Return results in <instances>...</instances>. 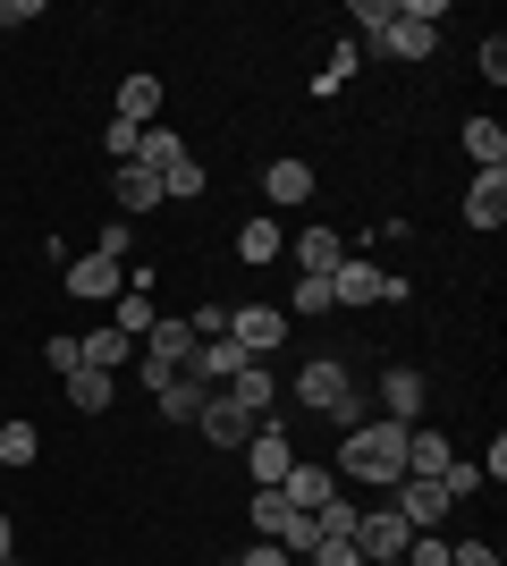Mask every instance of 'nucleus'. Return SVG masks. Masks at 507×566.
Returning a JSON list of instances; mask_svg holds the SVG:
<instances>
[{
    "mask_svg": "<svg viewBox=\"0 0 507 566\" xmlns=\"http://www.w3.org/2000/svg\"><path fill=\"white\" fill-rule=\"evenodd\" d=\"M237 566H288V549H279V542H254V549H245Z\"/></svg>",
    "mask_w": 507,
    "mask_h": 566,
    "instance_id": "obj_42",
    "label": "nucleus"
},
{
    "mask_svg": "<svg viewBox=\"0 0 507 566\" xmlns=\"http://www.w3.org/2000/svg\"><path fill=\"white\" fill-rule=\"evenodd\" d=\"M465 229H507V169H483L465 187Z\"/></svg>",
    "mask_w": 507,
    "mask_h": 566,
    "instance_id": "obj_12",
    "label": "nucleus"
},
{
    "mask_svg": "<svg viewBox=\"0 0 507 566\" xmlns=\"http://www.w3.org/2000/svg\"><path fill=\"white\" fill-rule=\"evenodd\" d=\"M60 280H68V296H94V305H119L127 296V262H102V254H76L68 271H60Z\"/></svg>",
    "mask_w": 507,
    "mask_h": 566,
    "instance_id": "obj_9",
    "label": "nucleus"
},
{
    "mask_svg": "<svg viewBox=\"0 0 507 566\" xmlns=\"http://www.w3.org/2000/svg\"><path fill=\"white\" fill-rule=\"evenodd\" d=\"M152 322H161V313H152V287H127L119 305H110V331H119V338H145Z\"/></svg>",
    "mask_w": 507,
    "mask_h": 566,
    "instance_id": "obj_25",
    "label": "nucleus"
},
{
    "mask_svg": "<svg viewBox=\"0 0 507 566\" xmlns=\"http://www.w3.org/2000/svg\"><path fill=\"white\" fill-rule=\"evenodd\" d=\"M279 499H288L296 516H314L321 499H338V473H330V465H305V457H296V465H288V482H279Z\"/></svg>",
    "mask_w": 507,
    "mask_h": 566,
    "instance_id": "obj_13",
    "label": "nucleus"
},
{
    "mask_svg": "<svg viewBox=\"0 0 507 566\" xmlns=\"http://www.w3.org/2000/svg\"><path fill=\"white\" fill-rule=\"evenodd\" d=\"M203 187H212V169L194 161V153H187V161H178V169H161V195H169V203H194V195H203Z\"/></svg>",
    "mask_w": 507,
    "mask_h": 566,
    "instance_id": "obj_28",
    "label": "nucleus"
},
{
    "mask_svg": "<svg viewBox=\"0 0 507 566\" xmlns=\"http://www.w3.org/2000/svg\"><path fill=\"white\" fill-rule=\"evenodd\" d=\"M136 136H145V127H127V118H110V127H102V153H110V161H136Z\"/></svg>",
    "mask_w": 507,
    "mask_h": 566,
    "instance_id": "obj_33",
    "label": "nucleus"
},
{
    "mask_svg": "<svg viewBox=\"0 0 507 566\" xmlns=\"http://www.w3.org/2000/svg\"><path fill=\"white\" fill-rule=\"evenodd\" d=\"M440 0H398V18H389V34H372V51H389V60H432L440 51Z\"/></svg>",
    "mask_w": 507,
    "mask_h": 566,
    "instance_id": "obj_3",
    "label": "nucleus"
},
{
    "mask_svg": "<svg viewBox=\"0 0 507 566\" xmlns=\"http://www.w3.org/2000/svg\"><path fill=\"white\" fill-rule=\"evenodd\" d=\"M43 18V0H0V25H34Z\"/></svg>",
    "mask_w": 507,
    "mask_h": 566,
    "instance_id": "obj_41",
    "label": "nucleus"
},
{
    "mask_svg": "<svg viewBox=\"0 0 507 566\" xmlns=\"http://www.w3.org/2000/svg\"><path fill=\"white\" fill-rule=\"evenodd\" d=\"M263 195H271V203H314V169H305V161H271Z\"/></svg>",
    "mask_w": 507,
    "mask_h": 566,
    "instance_id": "obj_21",
    "label": "nucleus"
},
{
    "mask_svg": "<svg viewBox=\"0 0 507 566\" xmlns=\"http://www.w3.org/2000/svg\"><path fill=\"white\" fill-rule=\"evenodd\" d=\"M0 558H18V533H9V516H0Z\"/></svg>",
    "mask_w": 507,
    "mask_h": 566,
    "instance_id": "obj_43",
    "label": "nucleus"
},
{
    "mask_svg": "<svg viewBox=\"0 0 507 566\" xmlns=\"http://www.w3.org/2000/svg\"><path fill=\"white\" fill-rule=\"evenodd\" d=\"M465 153H474L483 169H507V127L499 118H465Z\"/></svg>",
    "mask_w": 507,
    "mask_h": 566,
    "instance_id": "obj_26",
    "label": "nucleus"
},
{
    "mask_svg": "<svg viewBox=\"0 0 507 566\" xmlns=\"http://www.w3.org/2000/svg\"><path fill=\"white\" fill-rule=\"evenodd\" d=\"M448 457H457V449H448V431H406V473H432V482H440Z\"/></svg>",
    "mask_w": 507,
    "mask_h": 566,
    "instance_id": "obj_24",
    "label": "nucleus"
},
{
    "mask_svg": "<svg viewBox=\"0 0 507 566\" xmlns=\"http://www.w3.org/2000/svg\"><path fill=\"white\" fill-rule=\"evenodd\" d=\"M406 431L414 423L363 415V423L338 440V473H356V482H372V491H398V482H406Z\"/></svg>",
    "mask_w": 507,
    "mask_h": 566,
    "instance_id": "obj_2",
    "label": "nucleus"
},
{
    "mask_svg": "<svg viewBox=\"0 0 507 566\" xmlns=\"http://www.w3.org/2000/svg\"><path fill=\"white\" fill-rule=\"evenodd\" d=\"M152 406H161V423H194V415L212 406V389H203L194 373H169L161 389H152Z\"/></svg>",
    "mask_w": 507,
    "mask_h": 566,
    "instance_id": "obj_15",
    "label": "nucleus"
},
{
    "mask_svg": "<svg viewBox=\"0 0 507 566\" xmlns=\"http://www.w3.org/2000/svg\"><path fill=\"white\" fill-rule=\"evenodd\" d=\"M279 245H288V237H279V220H271V212L237 229V254H245V262H279Z\"/></svg>",
    "mask_w": 507,
    "mask_h": 566,
    "instance_id": "obj_27",
    "label": "nucleus"
},
{
    "mask_svg": "<svg viewBox=\"0 0 507 566\" xmlns=\"http://www.w3.org/2000/svg\"><path fill=\"white\" fill-rule=\"evenodd\" d=\"M194 431H203L212 449H245V440H254V423H245V415H237L229 398H212V406H203V415H194Z\"/></svg>",
    "mask_w": 507,
    "mask_h": 566,
    "instance_id": "obj_18",
    "label": "nucleus"
},
{
    "mask_svg": "<svg viewBox=\"0 0 507 566\" xmlns=\"http://www.w3.org/2000/svg\"><path fill=\"white\" fill-rule=\"evenodd\" d=\"M288 499H279V482H271V491H254V533H263V542H279V533H288Z\"/></svg>",
    "mask_w": 507,
    "mask_h": 566,
    "instance_id": "obj_29",
    "label": "nucleus"
},
{
    "mask_svg": "<svg viewBox=\"0 0 507 566\" xmlns=\"http://www.w3.org/2000/svg\"><path fill=\"white\" fill-rule=\"evenodd\" d=\"M406 542H414V533H406L398 507H363V524H356V549H363V558H398Z\"/></svg>",
    "mask_w": 507,
    "mask_h": 566,
    "instance_id": "obj_11",
    "label": "nucleus"
},
{
    "mask_svg": "<svg viewBox=\"0 0 507 566\" xmlns=\"http://www.w3.org/2000/svg\"><path fill=\"white\" fill-rule=\"evenodd\" d=\"M330 305H389V271L372 254H347L330 271Z\"/></svg>",
    "mask_w": 507,
    "mask_h": 566,
    "instance_id": "obj_7",
    "label": "nucleus"
},
{
    "mask_svg": "<svg viewBox=\"0 0 507 566\" xmlns=\"http://www.w3.org/2000/svg\"><path fill=\"white\" fill-rule=\"evenodd\" d=\"M288 465H296V440H288V423H279V415H271V423H254V440H245V473H254V491L288 482Z\"/></svg>",
    "mask_w": 507,
    "mask_h": 566,
    "instance_id": "obj_4",
    "label": "nucleus"
},
{
    "mask_svg": "<svg viewBox=\"0 0 507 566\" xmlns=\"http://www.w3.org/2000/svg\"><path fill=\"white\" fill-rule=\"evenodd\" d=\"M305 558H314V566H363V549L356 542H314Z\"/></svg>",
    "mask_w": 507,
    "mask_h": 566,
    "instance_id": "obj_35",
    "label": "nucleus"
},
{
    "mask_svg": "<svg viewBox=\"0 0 507 566\" xmlns=\"http://www.w3.org/2000/svg\"><path fill=\"white\" fill-rule=\"evenodd\" d=\"M127 355H136V338H119V331H110V322L76 338V364H94V373H110V364H127Z\"/></svg>",
    "mask_w": 507,
    "mask_h": 566,
    "instance_id": "obj_22",
    "label": "nucleus"
},
{
    "mask_svg": "<svg viewBox=\"0 0 507 566\" xmlns=\"http://www.w3.org/2000/svg\"><path fill=\"white\" fill-rule=\"evenodd\" d=\"M440 491H448V499H474V491H483V465H465V457H448V473H440Z\"/></svg>",
    "mask_w": 507,
    "mask_h": 566,
    "instance_id": "obj_34",
    "label": "nucleus"
},
{
    "mask_svg": "<svg viewBox=\"0 0 507 566\" xmlns=\"http://www.w3.org/2000/svg\"><path fill=\"white\" fill-rule=\"evenodd\" d=\"M381 415L389 423H414V415H423V373H414V364H389L381 373Z\"/></svg>",
    "mask_w": 507,
    "mask_h": 566,
    "instance_id": "obj_16",
    "label": "nucleus"
},
{
    "mask_svg": "<svg viewBox=\"0 0 507 566\" xmlns=\"http://www.w3.org/2000/svg\"><path fill=\"white\" fill-rule=\"evenodd\" d=\"M483 76H490V85H499V76H507V34H499V25H490V34H483Z\"/></svg>",
    "mask_w": 507,
    "mask_h": 566,
    "instance_id": "obj_38",
    "label": "nucleus"
},
{
    "mask_svg": "<svg viewBox=\"0 0 507 566\" xmlns=\"http://www.w3.org/2000/svg\"><path fill=\"white\" fill-rule=\"evenodd\" d=\"M110 203H119L127 220H145V212H161L169 195H161V178H152V169H136V161H127L119 178H110Z\"/></svg>",
    "mask_w": 507,
    "mask_h": 566,
    "instance_id": "obj_14",
    "label": "nucleus"
},
{
    "mask_svg": "<svg viewBox=\"0 0 507 566\" xmlns=\"http://www.w3.org/2000/svg\"><path fill=\"white\" fill-rule=\"evenodd\" d=\"M94 254H102V262H127V254H136V229H102Z\"/></svg>",
    "mask_w": 507,
    "mask_h": 566,
    "instance_id": "obj_37",
    "label": "nucleus"
},
{
    "mask_svg": "<svg viewBox=\"0 0 507 566\" xmlns=\"http://www.w3.org/2000/svg\"><path fill=\"white\" fill-rule=\"evenodd\" d=\"M229 338H237L254 364H271L279 338H288V313H279V305H229Z\"/></svg>",
    "mask_w": 507,
    "mask_h": 566,
    "instance_id": "obj_5",
    "label": "nucleus"
},
{
    "mask_svg": "<svg viewBox=\"0 0 507 566\" xmlns=\"http://www.w3.org/2000/svg\"><path fill=\"white\" fill-rule=\"evenodd\" d=\"M0 566H18V558H0Z\"/></svg>",
    "mask_w": 507,
    "mask_h": 566,
    "instance_id": "obj_45",
    "label": "nucleus"
},
{
    "mask_svg": "<svg viewBox=\"0 0 507 566\" xmlns=\"http://www.w3.org/2000/svg\"><path fill=\"white\" fill-rule=\"evenodd\" d=\"M152 111H161V76H127V85H119V111H110V118H127V127H152Z\"/></svg>",
    "mask_w": 507,
    "mask_h": 566,
    "instance_id": "obj_23",
    "label": "nucleus"
},
{
    "mask_svg": "<svg viewBox=\"0 0 507 566\" xmlns=\"http://www.w3.org/2000/svg\"><path fill=\"white\" fill-rule=\"evenodd\" d=\"M389 507L406 516V533H440V524H448V507H457V499L440 491L432 473H406V482H398V499H389Z\"/></svg>",
    "mask_w": 507,
    "mask_h": 566,
    "instance_id": "obj_6",
    "label": "nucleus"
},
{
    "mask_svg": "<svg viewBox=\"0 0 507 566\" xmlns=\"http://www.w3.org/2000/svg\"><path fill=\"white\" fill-rule=\"evenodd\" d=\"M60 389H68V406H76V415H110V398H119V389H110V373H94V364H76V373L60 380Z\"/></svg>",
    "mask_w": 507,
    "mask_h": 566,
    "instance_id": "obj_19",
    "label": "nucleus"
},
{
    "mask_svg": "<svg viewBox=\"0 0 507 566\" xmlns=\"http://www.w3.org/2000/svg\"><path fill=\"white\" fill-rule=\"evenodd\" d=\"M212 398H229L245 423H271V406H279V380H271V364H245L237 380H220Z\"/></svg>",
    "mask_w": 507,
    "mask_h": 566,
    "instance_id": "obj_8",
    "label": "nucleus"
},
{
    "mask_svg": "<svg viewBox=\"0 0 507 566\" xmlns=\"http://www.w3.org/2000/svg\"><path fill=\"white\" fill-rule=\"evenodd\" d=\"M448 566H499V549L490 542H448Z\"/></svg>",
    "mask_w": 507,
    "mask_h": 566,
    "instance_id": "obj_39",
    "label": "nucleus"
},
{
    "mask_svg": "<svg viewBox=\"0 0 507 566\" xmlns=\"http://www.w3.org/2000/svg\"><path fill=\"white\" fill-rule=\"evenodd\" d=\"M245 364H254V355H245L237 338H194V355H187V373L203 380V389H220V380H237Z\"/></svg>",
    "mask_w": 507,
    "mask_h": 566,
    "instance_id": "obj_10",
    "label": "nucleus"
},
{
    "mask_svg": "<svg viewBox=\"0 0 507 566\" xmlns=\"http://www.w3.org/2000/svg\"><path fill=\"white\" fill-rule=\"evenodd\" d=\"M296 406H305V415H321V423L338 431V440H347V431L363 423V398H356V364H347V355H305V364H296V389H288Z\"/></svg>",
    "mask_w": 507,
    "mask_h": 566,
    "instance_id": "obj_1",
    "label": "nucleus"
},
{
    "mask_svg": "<svg viewBox=\"0 0 507 566\" xmlns=\"http://www.w3.org/2000/svg\"><path fill=\"white\" fill-rule=\"evenodd\" d=\"M34 449H43L34 423H0V465H34Z\"/></svg>",
    "mask_w": 507,
    "mask_h": 566,
    "instance_id": "obj_30",
    "label": "nucleus"
},
{
    "mask_svg": "<svg viewBox=\"0 0 507 566\" xmlns=\"http://www.w3.org/2000/svg\"><path fill=\"white\" fill-rule=\"evenodd\" d=\"M288 313H330V280L296 271V287H288Z\"/></svg>",
    "mask_w": 507,
    "mask_h": 566,
    "instance_id": "obj_31",
    "label": "nucleus"
},
{
    "mask_svg": "<svg viewBox=\"0 0 507 566\" xmlns=\"http://www.w3.org/2000/svg\"><path fill=\"white\" fill-rule=\"evenodd\" d=\"M363 566H398V558H363Z\"/></svg>",
    "mask_w": 507,
    "mask_h": 566,
    "instance_id": "obj_44",
    "label": "nucleus"
},
{
    "mask_svg": "<svg viewBox=\"0 0 507 566\" xmlns=\"http://www.w3.org/2000/svg\"><path fill=\"white\" fill-rule=\"evenodd\" d=\"M389 18H398V0H356V25H363V34H389Z\"/></svg>",
    "mask_w": 507,
    "mask_h": 566,
    "instance_id": "obj_36",
    "label": "nucleus"
},
{
    "mask_svg": "<svg viewBox=\"0 0 507 566\" xmlns=\"http://www.w3.org/2000/svg\"><path fill=\"white\" fill-rule=\"evenodd\" d=\"M178 161H187V136H178V127H145V136H136V169L161 178V169H178Z\"/></svg>",
    "mask_w": 507,
    "mask_h": 566,
    "instance_id": "obj_20",
    "label": "nucleus"
},
{
    "mask_svg": "<svg viewBox=\"0 0 507 566\" xmlns=\"http://www.w3.org/2000/svg\"><path fill=\"white\" fill-rule=\"evenodd\" d=\"M347 254H356V245H347L338 229H305V237H296V271H314V280H330Z\"/></svg>",
    "mask_w": 507,
    "mask_h": 566,
    "instance_id": "obj_17",
    "label": "nucleus"
},
{
    "mask_svg": "<svg viewBox=\"0 0 507 566\" xmlns=\"http://www.w3.org/2000/svg\"><path fill=\"white\" fill-rule=\"evenodd\" d=\"M398 566H448V542H440V533H414V542L398 549Z\"/></svg>",
    "mask_w": 507,
    "mask_h": 566,
    "instance_id": "obj_32",
    "label": "nucleus"
},
{
    "mask_svg": "<svg viewBox=\"0 0 507 566\" xmlns=\"http://www.w3.org/2000/svg\"><path fill=\"white\" fill-rule=\"evenodd\" d=\"M43 364H51L60 380H68V373H76V338H51V347H43Z\"/></svg>",
    "mask_w": 507,
    "mask_h": 566,
    "instance_id": "obj_40",
    "label": "nucleus"
}]
</instances>
